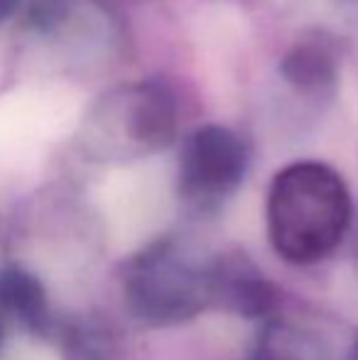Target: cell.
<instances>
[{
	"label": "cell",
	"mask_w": 358,
	"mask_h": 360,
	"mask_svg": "<svg viewBox=\"0 0 358 360\" xmlns=\"http://www.w3.org/2000/svg\"><path fill=\"white\" fill-rule=\"evenodd\" d=\"M351 223V194L336 169L295 162L275 174L268 191V236L292 265L324 260Z\"/></svg>",
	"instance_id": "obj_1"
},
{
	"label": "cell",
	"mask_w": 358,
	"mask_h": 360,
	"mask_svg": "<svg viewBox=\"0 0 358 360\" xmlns=\"http://www.w3.org/2000/svg\"><path fill=\"white\" fill-rule=\"evenodd\" d=\"M248 172V147L226 125H201L184 140L179 186L191 201H219L234 194Z\"/></svg>",
	"instance_id": "obj_2"
},
{
	"label": "cell",
	"mask_w": 358,
	"mask_h": 360,
	"mask_svg": "<svg viewBox=\"0 0 358 360\" xmlns=\"http://www.w3.org/2000/svg\"><path fill=\"white\" fill-rule=\"evenodd\" d=\"M130 309L148 321H179L199 311L206 282L167 252H150L125 287Z\"/></svg>",
	"instance_id": "obj_3"
},
{
	"label": "cell",
	"mask_w": 358,
	"mask_h": 360,
	"mask_svg": "<svg viewBox=\"0 0 358 360\" xmlns=\"http://www.w3.org/2000/svg\"><path fill=\"white\" fill-rule=\"evenodd\" d=\"M280 72L287 84L295 86L300 94H324L336 84L339 64H336L334 52L324 42L305 39L285 54Z\"/></svg>",
	"instance_id": "obj_4"
},
{
	"label": "cell",
	"mask_w": 358,
	"mask_h": 360,
	"mask_svg": "<svg viewBox=\"0 0 358 360\" xmlns=\"http://www.w3.org/2000/svg\"><path fill=\"white\" fill-rule=\"evenodd\" d=\"M0 302L30 323H37L47 307L42 285L30 272L18 267L0 272Z\"/></svg>",
	"instance_id": "obj_5"
},
{
	"label": "cell",
	"mask_w": 358,
	"mask_h": 360,
	"mask_svg": "<svg viewBox=\"0 0 358 360\" xmlns=\"http://www.w3.org/2000/svg\"><path fill=\"white\" fill-rule=\"evenodd\" d=\"M229 292H231V304H234L241 314H248V316L268 311V307L272 302L270 287L260 280H248V277L234 280L229 285Z\"/></svg>",
	"instance_id": "obj_6"
},
{
	"label": "cell",
	"mask_w": 358,
	"mask_h": 360,
	"mask_svg": "<svg viewBox=\"0 0 358 360\" xmlns=\"http://www.w3.org/2000/svg\"><path fill=\"white\" fill-rule=\"evenodd\" d=\"M15 8H18V0H0V22L8 20L15 13Z\"/></svg>",
	"instance_id": "obj_7"
}]
</instances>
